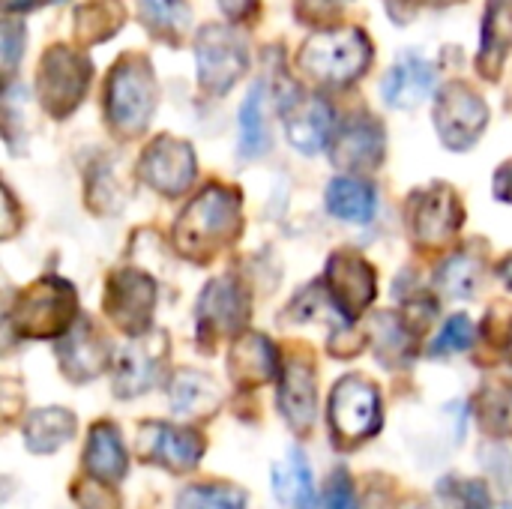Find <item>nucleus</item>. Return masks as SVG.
<instances>
[{
  "label": "nucleus",
  "mask_w": 512,
  "mask_h": 509,
  "mask_svg": "<svg viewBox=\"0 0 512 509\" xmlns=\"http://www.w3.org/2000/svg\"><path fill=\"white\" fill-rule=\"evenodd\" d=\"M243 231L240 192L231 186H207L177 219L174 249L189 261H210L219 249L231 246Z\"/></svg>",
  "instance_id": "1"
},
{
  "label": "nucleus",
  "mask_w": 512,
  "mask_h": 509,
  "mask_svg": "<svg viewBox=\"0 0 512 509\" xmlns=\"http://www.w3.org/2000/svg\"><path fill=\"white\" fill-rule=\"evenodd\" d=\"M156 75L141 54H126L108 75L105 87V114L117 135L135 138L147 129L156 111Z\"/></svg>",
  "instance_id": "2"
},
{
  "label": "nucleus",
  "mask_w": 512,
  "mask_h": 509,
  "mask_svg": "<svg viewBox=\"0 0 512 509\" xmlns=\"http://www.w3.org/2000/svg\"><path fill=\"white\" fill-rule=\"evenodd\" d=\"M372 63V42L360 27L321 30L306 39L300 51V69L321 84L345 87L357 81Z\"/></svg>",
  "instance_id": "3"
},
{
  "label": "nucleus",
  "mask_w": 512,
  "mask_h": 509,
  "mask_svg": "<svg viewBox=\"0 0 512 509\" xmlns=\"http://www.w3.org/2000/svg\"><path fill=\"white\" fill-rule=\"evenodd\" d=\"M75 288L66 279L45 276L24 288L9 312V324L21 339H57L72 330Z\"/></svg>",
  "instance_id": "4"
},
{
  "label": "nucleus",
  "mask_w": 512,
  "mask_h": 509,
  "mask_svg": "<svg viewBox=\"0 0 512 509\" xmlns=\"http://www.w3.org/2000/svg\"><path fill=\"white\" fill-rule=\"evenodd\" d=\"M378 387L360 375H345L330 393V432L342 450H354L381 432Z\"/></svg>",
  "instance_id": "5"
},
{
  "label": "nucleus",
  "mask_w": 512,
  "mask_h": 509,
  "mask_svg": "<svg viewBox=\"0 0 512 509\" xmlns=\"http://www.w3.org/2000/svg\"><path fill=\"white\" fill-rule=\"evenodd\" d=\"M87 84H90V60L81 51L54 45L39 60L36 90H39L42 108L51 117H57V120L69 117L78 108V102L84 99Z\"/></svg>",
  "instance_id": "6"
},
{
  "label": "nucleus",
  "mask_w": 512,
  "mask_h": 509,
  "mask_svg": "<svg viewBox=\"0 0 512 509\" xmlns=\"http://www.w3.org/2000/svg\"><path fill=\"white\" fill-rule=\"evenodd\" d=\"M249 321V294L240 285L237 276H219L207 282L198 312H195V327H198V342L204 348H216L222 339L240 336V330Z\"/></svg>",
  "instance_id": "7"
},
{
  "label": "nucleus",
  "mask_w": 512,
  "mask_h": 509,
  "mask_svg": "<svg viewBox=\"0 0 512 509\" xmlns=\"http://www.w3.org/2000/svg\"><path fill=\"white\" fill-rule=\"evenodd\" d=\"M195 60H198V81L210 96L228 93L237 78L249 66V51L240 33L222 24H207L195 36Z\"/></svg>",
  "instance_id": "8"
},
{
  "label": "nucleus",
  "mask_w": 512,
  "mask_h": 509,
  "mask_svg": "<svg viewBox=\"0 0 512 509\" xmlns=\"http://www.w3.org/2000/svg\"><path fill=\"white\" fill-rule=\"evenodd\" d=\"M489 123V105L483 96L465 84H447L435 99V129L450 150H468L480 141Z\"/></svg>",
  "instance_id": "9"
},
{
  "label": "nucleus",
  "mask_w": 512,
  "mask_h": 509,
  "mask_svg": "<svg viewBox=\"0 0 512 509\" xmlns=\"http://www.w3.org/2000/svg\"><path fill=\"white\" fill-rule=\"evenodd\" d=\"M138 171H141V180L153 192H159L165 198H177L195 180V150H192V144H186L174 135H159L141 153Z\"/></svg>",
  "instance_id": "10"
},
{
  "label": "nucleus",
  "mask_w": 512,
  "mask_h": 509,
  "mask_svg": "<svg viewBox=\"0 0 512 509\" xmlns=\"http://www.w3.org/2000/svg\"><path fill=\"white\" fill-rule=\"evenodd\" d=\"M153 309H156V285L147 273L132 270V267L111 273L108 294H105V312L123 333H129V336L147 333Z\"/></svg>",
  "instance_id": "11"
},
{
  "label": "nucleus",
  "mask_w": 512,
  "mask_h": 509,
  "mask_svg": "<svg viewBox=\"0 0 512 509\" xmlns=\"http://www.w3.org/2000/svg\"><path fill=\"white\" fill-rule=\"evenodd\" d=\"M327 297L345 324L357 321L375 300V270L357 252H336L327 264L324 279Z\"/></svg>",
  "instance_id": "12"
},
{
  "label": "nucleus",
  "mask_w": 512,
  "mask_h": 509,
  "mask_svg": "<svg viewBox=\"0 0 512 509\" xmlns=\"http://www.w3.org/2000/svg\"><path fill=\"white\" fill-rule=\"evenodd\" d=\"M168 360V336L165 333H141L120 351L114 360V393L120 399H135L156 387L162 378V366Z\"/></svg>",
  "instance_id": "13"
},
{
  "label": "nucleus",
  "mask_w": 512,
  "mask_h": 509,
  "mask_svg": "<svg viewBox=\"0 0 512 509\" xmlns=\"http://www.w3.org/2000/svg\"><path fill=\"white\" fill-rule=\"evenodd\" d=\"M138 453L147 465H159L171 474H186L201 462L204 438L192 429L150 420L138 429Z\"/></svg>",
  "instance_id": "14"
},
{
  "label": "nucleus",
  "mask_w": 512,
  "mask_h": 509,
  "mask_svg": "<svg viewBox=\"0 0 512 509\" xmlns=\"http://www.w3.org/2000/svg\"><path fill=\"white\" fill-rule=\"evenodd\" d=\"M462 222H465L462 201L444 183H435L432 189L417 192L411 201V228H414L417 243L423 246H447L459 234Z\"/></svg>",
  "instance_id": "15"
},
{
  "label": "nucleus",
  "mask_w": 512,
  "mask_h": 509,
  "mask_svg": "<svg viewBox=\"0 0 512 509\" xmlns=\"http://www.w3.org/2000/svg\"><path fill=\"white\" fill-rule=\"evenodd\" d=\"M387 135L372 114L351 117L333 138V165L342 171H375L384 162Z\"/></svg>",
  "instance_id": "16"
},
{
  "label": "nucleus",
  "mask_w": 512,
  "mask_h": 509,
  "mask_svg": "<svg viewBox=\"0 0 512 509\" xmlns=\"http://www.w3.org/2000/svg\"><path fill=\"white\" fill-rule=\"evenodd\" d=\"M57 360H60V369L69 381L84 384V381L99 378L108 369L111 351H108V342L96 333V327L87 318H81L57 342Z\"/></svg>",
  "instance_id": "17"
},
{
  "label": "nucleus",
  "mask_w": 512,
  "mask_h": 509,
  "mask_svg": "<svg viewBox=\"0 0 512 509\" xmlns=\"http://www.w3.org/2000/svg\"><path fill=\"white\" fill-rule=\"evenodd\" d=\"M285 135L300 153H318L333 132V111L321 96L294 93L285 105Z\"/></svg>",
  "instance_id": "18"
},
{
  "label": "nucleus",
  "mask_w": 512,
  "mask_h": 509,
  "mask_svg": "<svg viewBox=\"0 0 512 509\" xmlns=\"http://www.w3.org/2000/svg\"><path fill=\"white\" fill-rule=\"evenodd\" d=\"M315 408H318L315 369L306 360H291L279 384V411L297 435H309L315 426Z\"/></svg>",
  "instance_id": "19"
},
{
  "label": "nucleus",
  "mask_w": 512,
  "mask_h": 509,
  "mask_svg": "<svg viewBox=\"0 0 512 509\" xmlns=\"http://www.w3.org/2000/svg\"><path fill=\"white\" fill-rule=\"evenodd\" d=\"M228 375L237 387H261L279 375V354L273 342L261 333H243L237 336L231 354H228Z\"/></svg>",
  "instance_id": "20"
},
{
  "label": "nucleus",
  "mask_w": 512,
  "mask_h": 509,
  "mask_svg": "<svg viewBox=\"0 0 512 509\" xmlns=\"http://www.w3.org/2000/svg\"><path fill=\"white\" fill-rule=\"evenodd\" d=\"M435 78L438 75H435V66L429 60L408 54L387 72L381 93H384L390 108L408 111V108H417L429 99V93L435 90Z\"/></svg>",
  "instance_id": "21"
},
{
  "label": "nucleus",
  "mask_w": 512,
  "mask_h": 509,
  "mask_svg": "<svg viewBox=\"0 0 512 509\" xmlns=\"http://www.w3.org/2000/svg\"><path fill=\"white\" fill-rule=\"evenodd\" d=\"M512 48V0H489L486 3V18H483V33H480V54H477V69L486 78H498L504 69V60Z\"/></svg>",
  "instance_id": "22"
},
{
  "label": "nucleus",
  "mask_w": 512,
  "mask_h": 509,
  "mask_svg": "<svg viewBox=\"0 0 512 509\" xmlns=\"http://www.w3.org/2000/svg\"><path fill=\"white\" fill-rule=\"evenodd\" d=\"M168 399H171V411L174 414L192 417V420H204V417L216 414V408L222 402V390H219V384L207 372L183 369V372H177L171 378Z\"/></svg>",
  "instance_id": "23"
},
{
  "label": "nucleus",
  "mask_w": 512,
  "mask_h": 509,
  "mask_svg": "<svg viewBox=\"0 0 512 509\" xmlns=\"http://www.w3.org/2000/svg\"><path fill=\"white\" fill-rule=\"evenodd\" d=\"M84 468L87 474L105 480V483H117L126 477L129 459H126V447L120 432L111 423H96L87 435V450H84Z\"/></svg>",
  "instance_id": "24"
},
{
  "label": "nucleus",
  "mask_w": 512,
  "mask_h": 509,
  "mask_svg": "<svg viewBox=\"0 0 512 509\" xmlns=\"http://www.w3.org/2000/svg\"><path fill=\"white\" fill-rule=\"evenodd\" d=\"M30 453H57L75 435V417L66 408H39L21 426Z\"/></svg>",
  "instance_id": "25"
},
{
  "label": "nucleus",
  "mask_w": 512,
  "mask_h": 509,
  "mask_svg": "<svg viewBox=\"0 0 512 509\" xmlns=\"http://www.w3.org/2000/svg\"><path fill=\"white\" fill-rule=\"evenodd\" d=\"M375 207H378L375 189L357 177H336L327 186V210L342 222L366 225V222H372Z\"/></svg>",
  "instance_id": "26"
},
{
  "label": "nucleus",
  "mask_w": 512,
  "mask_h": 509,
  "mask_svg": "<svg viewBox=\"0 0 512 509\" xmlns=\"http://www.w3.org/2000/svg\"><path fill=\"white\" fill-rule=\"evenodd\" d=\"M273 492L279 504L291 509H315V486H312V468L300 450H291L276 468H273Z\"/></svg>",
  "instance_id": "27"
},
{
  "label": "nucleus",
  "mask_w": 512,
  "mask_h": 509,
  "mask_svg": "<svg viewBox=\"0 0 512 509\" xmlns=\"http://www.w3.org/2000/svg\"><path fill=\"white\" fill-rule=\"evenodd\" d=\"M123 18H126V12H123L120 0H87L75 12V33L87 45L105 42L123 27Z\"/></svg>",
  "instance_id": "28"
},
{
  "label": "nucleus",
  "mask_w": 512,
  "mask_h": 509,
  "mask_svg": "<svg viewBox=\"0 0 512 509\" xmlns=\"http://www.w3.org/2000/svg\"><path fill=\"white\" fill-rule=\"evenodd\" d=\"M372 342H375L378 360L387 363V366H405L414 357L411 330L396 315H378L372 321Z\"/></svg>",
  "instance_id": "29"
},
{
  "label": "nucleus",
  "mask_w": 512,
  "mask_h": 509,
  "mask_svg": "<svg viewBox=\"0 0 512 509\" xmlns=\"http://www.w3.org/2000/svg\"><path fill=\"white\" fill-rule=\"evenodd\" d=\"M264 96H267V84L258 81L243 105H240V153L246 159H255L267 150V123H264Z\"/></svg>",
  "instance_id": "30"
},
{
  "label": "nucleus",
  "mask_w": 512,
  "mask_h": 509,
  "mask_svg": "<svg viewBox=\"0 0 512 509\" xmlns=\"http://www.w3.org/2000/svg\"><path fill=\"white\" fill-rule=\"evenodd\" d=\"M483 282V261L474 252H456L447 258L435 276V285L447 297H474L477 285Z\"/></svg>",
  "instance_id": "31"
},
{
  "label": "nucleus",
  "mask_w": 512,
  "mask_h": 509,
  "mask_svg": "<svg viewBox=\"0 0 512 509\" xmlns=\"http://www.w3.org/2000/svg\"><path fill=\"white\" fill-rule=\"evenodd\" d=\"M138 9H141V21H147V27L156 36L171 42H177L192 21L186 0H138Z\"/></svg>",
  "instance_id": "32"
},
{
  "label": "nucleus",
  "mask_w": 512,
  "mask_h": 509,
  "mask_svg": "<svg viewBox=\"0 0 512 509\" xmlns=\"http://www.w3.org/2000/svg\"><path fill=\"white\" fill-rule=\"evenodd\" d=\"M477 417L489 432L512 438V384H489L477 396Z\"/></svg>",
  "instance_id": "33"
},
{
  "label": "nucleus",
  "mask_w": 512,
  "mask_h": 509,
  "mask_svg": "<svg viewBox=\"0 0 512 509\" xmlns=\"http://www.w3.org/2000/svg\"><path fill=\"white\" fill-rule=\"evenodd\" d=\"M177 509H246V492L231 483H198L183 489Z\"/></svg>",
  "instance_id": "34"
},
{
  "label": "nucleus",
  "mask_w": 512,
  "mask_h": 509,
  "mask_svg": "<svg viewBox=\"0 0 512 509\" xmlns=\"http://www.w3.org/2000/svg\"><path fill=\"white\" fill-rule=\"evenodd\" d=\"M474 339H477L474 321H471L468 315H453V318L444 324V330L438 333V339L432 342L429 354H435V357L462 354V351H468V348L474 345Z\"/></svg>",
  "instance_id": "35"
},
{
  "label": "nucleus",
  "mask_w": 512,
  "mask_h": 509,
  "mask_svg": "<svg viewBox=\"0 0 512 509\" xmlns=\"http://www.w3.org/2000/svg\"><path fill=\"white\" fill-rule=\"evenodd\" d=\"M72 498L81 509H120L117 495L105 486V480H99L93 474L72 486Z\"/></svg>",
  "instance_id": "36"
},
{
  "label": "nucleus",
  "mask_w": 512,
  "mask_h": 509,
  "mask_svg": "<svg viewBox=\"0 0 512 509\" xmlns=\"http://www.w3.org/2000/svg\"><path fill=\"white\" fill-rule=\"evenodd\" d=\"M327 509H360L354 498V483L345 471H336L327 483Z\"/></svg>",
  "instance_id": "37"
},
{
  "label": "nucleus",
  "mask_w": 512,
  "mask_h": 509,
  "mask_svg": "<svg viewBox=\"0 0 512 509\" xmlns=\"http://www.w3.org/2000/svg\"><path fill=\"white\" fill-rule=\"evenodd\" d=\"M24 39H27V33H24L21 24H15V21H6V24H3V30H0V45H3V69H6V72L15 69V63H18V57H21V51H24Z\"/></svg>",
  "instance_id": "38"
},
{
  "label": "nucleus",
  "mask_w": 512,
  "mask_h": 509,
  "mask_svg": "<svg viewBox=\"0 0 512 509\" xmlns=\"http://www.w3.org/2000/svg\"><path fill=\"white\" fill-rule=\"evenodd\" d=\"M456 495L453 501H459V509H492L489 492L480 480H465V483H453Z\"/></svg>",
  "instance_id": "39"
},
{
  "label": "nucleus",
  "mask_w": 512,
  "mask_h": 509,
  "mask_svg": "<svg viewBox=\"0 0 512 509\" xmlns=\"http://www.w3.org/2000/svg\"><path fill=\"white\" fill-rule=\"evenodd\" d=\"M495 195H498L501 201H510L512 204V159L510 162H504V165L498 168V174H495Z\"/></svg>",
  "instance_id": "40"
},
{
  "label": "nucleus",
  "mask_w": 512,
  "mask_h": 509,
  "mask_svg": "<svg viewBox=\"0 0 512 509\" xmlns=\"http://www.w3.org/2000/svg\"><path fill=\"white\" fill-rule=\"evenodd\" d=\"M219 6H222V12H225L228 18L240 21V18L252 15V9L258 6V0H219Z\"/></svg>",
  "instance_id": "41"
},
{
  "label": "nucleus",
  "mask_w": 512,
  "mask_h": 509,
  "mask_svg": "<svg viewBox=\"0 0 512 509\" xmlns=\"http://www.w3.org/2000/svg\"><path fill=\"white\" fill-rule=\"evenodd\" d=\"M45 3H63V0H3L6 12H27V9H39Z\"/></svg>",
  "instance_id": "42"
},
{
  "label": "nucleus",
  "mask_w": 512,
  "mask_h": 509,
  "mask_svg": "<svg viewBox=\"0 0 512 509\" xmlns=\"http://www.w3.org/2000/svg\"><path fill=\"white\" fill-rule=\"evenodd\" d=\"M15 201H12V192H6V228H3V237H12L15 234Z\"/></svg>",
  "instance_id": "43"
},
{
  "label": "nucleus",
  "mask_w": 512,
  "mask_h": 509,
  "mask_svg": "<svg viewBox=\"0 0 512 509\" xmlns=\"http://www.w3.org/2000/svg\"><path fill=\"white\" fill-rule=\"evenodd\" d=\"M498 276H501V282L507 285L512 291V255L507 261H501V267H498Z\"/></svg>",
  "instance_id": "44"
},
{
  "label": "nucleus",
  "mask_w": 512,
  "mask_h": 509,
  "mask_svg": "<svg viewBox=\"0 0 512 509\" xmlns=\"http://www.w3.org/2000/svg\"><path fill=\"white\" fill-rule=\"evenodd\" d=\"M402 509H450V507H441V504H429V501H411V504H405ZM456 509V507H453Z\"/></svg>",
  "instance_id": "45"
},
{
  "label": "nucleus",
  "mask_w": 512,
  "mask_h": 509,
  "mask_svg": "<svg viewBox=\"0 0 512 509\" xmlns=\"http://www.w3.org/2000/svg\"><path fill=\"white\" fill-rule=\"evenodd\" d=\"M318 6H330V9H336V6H342V3H348V0H315Z\"/></svg>",
  "instance_id": "46"
},
{
  "label": "nucleus",
  "mask_w": 512,
  "mask_h": 509,
  "mask_svg": "<svg viewBox=\"0 0 512 509\" xmlns=\"http://www.w3.org/2000/svg\"><path fill=\"white\" fill-rule=\"evenodd\" d=\"M507 351H510V360H512V330H510V348H507Z\"/></svg>",
  "instance_id": "47"
},
{
  "label": "nucleus",
  "mask_w": 512,
  "mask_h": 509,
  "mask_svg": "<svg viewBox=\"0 0 512 509\" xmlns=\"http://www.w3.org/2000/svg\"><path fill=\"white\" fill-rule=\"evenodd\" d=\"M504 509H512V504H507V507H504Z\"/></svg>",
  "instance_id": "48"
}]
</instances>
